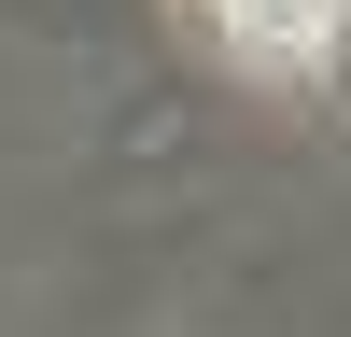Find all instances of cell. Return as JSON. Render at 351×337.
Returning a JSON list of instances; mask_svg holds the SVG:
<instances>
[{"label": "cell", "mask_w": 351, "mask_h": 337, "mask_svg": "<svg viewBox=\"0 0 351 337\" xmlns=\"http://www.w3.org/2000/svg\"><path fill=\"white\" fill-rule=\"evenodd\" d=\"M197 14H211L225 42L253 56V71H309V56L337 42V14H351V0H197Z\"/></svg>", "instance_id": "cell-1"}]
</instances>
